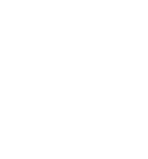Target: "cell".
<instances>
[]
</instances>
